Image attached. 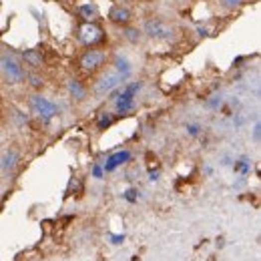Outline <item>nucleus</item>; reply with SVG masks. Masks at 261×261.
Masks as SVG:
<instances>
[{
	"mask_svg": "<svg viewBox=\"0 0 261 261\" xmlns=\"http://www.w3.org/2000/svg\"><path fill=\"white\" fill-rule=\"evenodd\" d=\"M0 73H2V77L8 85H20L26 79V71H24L22 63L14 55H8V52L0 55Z\"/></svg>",
	"mask_w": 261,
	"mask_h": 261,
	"instance_id": "f257e3e1",
	"label": "nucleus"
},
{
	"mask_svg": "<svg viewBox=\"0 0 261 261\" xmlns=\"http://www.w3.org/2000/svg\"><path fill=\"white\" fill-rule=\"evenodd\" d=\"M104 61H107V52H104L102 48H87L83 55H81V59H79V67L85 71V73H88V75H92V73H98L102 67H104Z\"/></svg>",
	"mask_w": 261,
	"mask_h": 261,
	"instance_id": "f03ea898",
	"label": "nucleus"
},
{
	"mask_svg": "<svg viewBox=\"0 0 261 261\" xmlns=\"http://www.w3.org/2000/svg\"><path fill=\"white\" fill-rule=\"evenodd\" d=\"M77 36H79L81 44H85V46H88V48L102 44L104 38H107V36H104V30H102L96 22H83V24L79 26V30H77Z\"/></svg>",
	"mask_w": 261,
	"mask_h": 261,
	"instance_id": "7ed1b4c3",
	"label": "nucleus"
},
{
	"mask_svg": "<svg viewBox=\"0 0 261 261\" xmlns=\"http://www.w3.org/2000/svg\"><path fill=\"white\" fill-rule=\"evenodd\" d=\"M30 109H32V113H36V117H40L42 121H50V119H55L57 115H59V107L52 100H48L46 96H42V94H32L30 96Z\"/></svg>",
	"mask_w": 261,
	"mask_h": 261,
	"instance_id": "20e7f679",
	"label": "nucleus"
},
{
	"mask_svg": "<svg viewBox=\"0 0 261 261\" xmlns=\"http://www.w3.org/2000/svg\"><path fill=\"white\" fill-rule=\"evenodd\" d=\"M145 34L155 40H169L173 38V26H169L161 18H149L145 22Z\"/></svg>",
	"mask_w": 261,
	"mask_h": 261,
	"instance_id": "39448f33",
	"label": "nucleus"
},
{
	"mask_svg": "<svg viewBox=\"0 0 261 261\" xmlns=\"http://www.w3.org/2000/svg\"><path fill=\"white\" fill-rule=\"evenodd\" d=\"M121 83H125V81H123L115 71H113V73H107V75H102V77L94 83L92 92H94L98 98H102V96H107L109 92H113L115 88H119Z\"/></svg>",
	"mask_w": 261,
	"mask_h": 261,
	"instance_id": "423d86ee",
	"label": "nucleus"
},
{
	"mask_svg": "<svg viewBox=\"0 0 261 261\" xmlns=\"http://www.w3.org/2000/svg\"><path fill=\"white\" fill-rule=\"evenodd\" d=\"M133 159V155H131V151H117V153H113V155H109L107 157V161H104V165H102V171L104 173H113L115 169H119L121 165H127L129 161Z\"/></svg>",
	"mask_w": 261,
	"mask_h": 261,
	"instance_id": "0eeeda50",
	"label": "nucleus"
},
{
	"mask_svg": "<svg viewBox=\"0 0 261 261\" xmlns=\"http://www.w3.org/2000/svg\"><path fill=\"white\" fill-rule=\"evenodd\" d=\"M20 57H22L24 65L30 67V69H34V71L44 67V55H42L38 48H24V50L20 52Z\"/></svg>",
	"mask_w": 261,
	"mask_h": 261,
	"instance_id": "6e6552de",
	"label": "nucleus"
},
{
	"mask_svg": "<svg viewBox=\"0 0 261 261\" xmlns=\"http://www.w3.org/2000/svg\"><path fill=\"white\" fill-rule=\"evenodd\" d=\"M133 18V12L127 8V6H113L109 10V20L117 26H127Z\"/></svg>",
	"mask_w": 261,
	"mask_h": 261,
	"instance_id": "1a4fd4ad",
	"label": "nucleus"
},
{
	"mask_svg": "<svg viewBox=\"0 0 261 261\" xmlns=\"http://www.w3.org/2000/svg\"><path fill=\"white\" fill-rule=\"evenodd\" d=\"M67 88H69V94H71L77 102H83V100L87 98V87H85L79 79L71 77V79L67 81Z\"/></svg>",
	"mask_w": 261,
	"mask_h": 261,
	"instance_id": "9d476101",
	"label": "nucleus"
},
{
	"mask_svg": "<svg viewBox=\"0 0 261 261\" xmlns=\"http://www.w3.org/2000/svg\"><path fill=\"white\" fill-rule=\"evenodd\" d=\"M113 102H115V111H117V115H119V117L133 113V111H135V107H137V104H135V98H127V96H121V94H119Z\"/></svg>",
	"mask_w": 261,
	"mask_h": 261,
	"instance_id": "9b49d317",
	"label": "nucleus"
},
{
	"mask_svg": "<svg viewBox=\"0 0 261 261\" xmlns=\"http://www.w3.org/2000/svg\"><path fill=\"white\" fill-rule=\"evenodd\" d=\"M18 161H20L18 151H16V149H10V151H6V155L2 157V159H0V167H2V171L10 173V171H14V169H16Z\"/></svg>",
	"mask_w": 261,
	"mask_h": 261,
	"instance_id": "f8f14e48",
	"label": "nucleus"
},
{
	"mask_svg": "<svg viewBox=\"0 0 261 261\" xmlns=\"http://www.w3.org/2000/svg\"><path fill=\"white\" fill-rule=\"evenodd\" d=\"M113 67H115V73H117V75H119L123 81H127V79L131 77V71H133V67H131V63H129V59H127V57L119 55V57L115 59Z\"/></svg>",
	"mask_w": 261,
	"mask_h": 261,
	"instance_id": "ddd939ff",
	"label": "nucleus"
},
{
	"mask_svg": "<svg viewBox=\"0 0 261 261\" xmlns=\"http://www.w3.org/2000/svg\"><path fill=\"white\" fill-rule=\"evenodd\" d=\"M251 167H253V161L249 159L247 155L239 157V159L233 163V171H235L239 177H243V179H247V177H249V173H251Z\"/></svg>",
	"mask_w": 261,
	"mask_h": 261,
	"instance_id": "4468645a",
	"label": "nucleus"
},
{
	"mask_svg": "<svg viewBox=\"0 0 261 261\" xmlns=\"http://www.w3.org/2000/svg\"><path fill=\"white\" fill-rule=\"evenodd\" d=\"M77 14L85 20V22H96V18H98V8L94 6V4H81L79 8H77Z\"/></svg>",
	"mask_w": 261,
	"mask_h": 261,
	"instance_id": "2eb2a0df",
	"label": "nucleus"
},
{
	"mask_svg": "<svg viewBox=\"0 0 261 261\" xmlns=\"http://www.w3.org/2000/svg\"><path fill=\"white\" fill-rule=\"evenodd\" d=\"M113 123H115V115L109 113V111H102V113L98 115V119H96V129H98V131H107Z\"/></svg>",
	"mask_w": 261,
	"mask_h": 261,
	"instance_id": "dca6fc26",
	"label": "nucleus"
},
{
	"mask_svg": "<svg viewBox=\"0 0 261 261\" xmlns=\"http://www.w3.org/2000/svg\"><path fill=\"white\" fill-rule=\"evenodd\" d=\"M123 36H125L129 42L137 44V42L141 40V36H143V34H141V30H139V28H133V26H129V24H127V26H123Z\"/></svg>",
	"mask_w": 261,
	"mask_h": 261,
	"instance_id": "f3484780",
	"label": "nucleus"
},
{
	"mask_svg": "<svg viewBox=\"0 0 261 261\" xmlns=\"http://www.w3.org/2000/svg\"><path fill=\"white\" fill-rule=\"evenodd\" d=\"M24 81H28V85L32 87V88H42L44 87V79L40 77V75H36V73H26V79Z\"/></svg>",
	"mask_w": 261,
	"mask_h": 261,
	"instance_id": "a211bd4d",
	"label": "nucleus"
},
{
	"mask_svg": "<svg viewBox=\"0 0 261 261\" xmlns=\"http://www.w3.org/2000/svg\"><path fill=\"white\" fill-rule=\"evenodd\" d=\"M221 104H223V96L221 94H215V96H211V98L207 100V107L209 109H219Z\"/></svg>",
	"mask_w": 261,
	"mask_h": 261,
	"instance_id": "6ab92c4d",
	"label": "nucleus"
},
{
	"mask_svg": "<svg viewBox=\"0 0 261 261\" xmlns=\"http://www.w3.org/2000/svg\"><path fill=\"white\" fill-rule=\"evenodd\" d=\"M123 197H125V201H129V203H137V201H139V191H137V189H127V191L123 193Z\"/></svg>",
	"mask_w": 261,
	"mask_h": 261,
	"instance_id": "aec40b11",
	"label": "nucleus"
},
{
	"mask_svg": "<svg viewBox=\"0 0 261 261\" xmlns=\"http://www.w3.org/2000/svg\"><path fill=\"white\" fill-rule=\"evenodd\" d=\"M187 133H189L191 137H197V135L201 133V125H197V123H189V125H187Z\"/></svg>",
	"mask_w": 261,
	"mask_h": 261,
	"instance_id": "412c9836",
	"label": "nucleus"
},
{
	"mask_svg": "<svg viewBox=\"0 0 261 261\" xmlns=\"http://www.w3.org/2000/svg\"><path fill=\"white\" fill-rule=\"evenodd\" d=\"M223 2V6H227V8H237V6H241L245 0H221Z\"/></svg>",
	"mask_w": 261,
	"mask_h": 261,
	"instance_id": "4be33fe9",
	"label": "nucleus"
},
{
	"mask_svg": "<svg viewBox=\"0 0 261 261\" xmlns=\"http://www.w3.org/2000/svg\"><path fill=\"white\" fill-rule=\"evenodd\" d=\"M12 115H14V119H16V123H18V125H26V121H28V117H26V115H24L22 111H14Z\"/></svg>",
	"mask_w": 261,
	"mask_h": 261,
	"instance_id": "5701e85b",
	"label": "nucleus"
},
{
	"mask_svg": "<svg viewBox=\"0 0 261 261\" xmlns=\"http://www.w3.org/2000/svg\"><path fill=\"white\" fill-rule=\"evenodd\" d=\"M259 139H261V127H259V123H255V127H253V143H259Z\"/></svg>",
	"mask_w": 261,
	"mask_h": 261,
	"instance_id": "b1692460",
	"label": "nucleus"
},
{
	"mask_svg": "<svg viewBox=\"0 0 261 261\" xmlns=\"http://www.w3.org/2000/svg\"><path fill=\"white\" fill-rule=\"evenodd\" d=\"M102 173H104V171H102L100 165H92V177H94V179H102Z\"/></svg>",
	"mask_w": 261,
	"mask_h": 261,
	"instance_id": "393cba45",
	"label": "nucleus"
},
{
	"mask_svg": "<svg viewBox=\"0 0 261 261\" xmlns=\"http://www.w3.org/2000/svg\"><path fill=\"white\" fill-rule=\"evenodd\" d=\"M125 241V235H111V243L113 245H121Z\"/></svg>",
	"mask_w": 261,
	"mask_h": 261,
	"instance_id": "a878e982",
	"label": "nucleus"
},
{
	"mask_svg": "<svg viewBox=\"0 0 261 261\" xmlns=\"http://www.w3.org/2000/svg\"><path fill=\"white\" fill-rule=\"evenodd\" d=\"M197 34H199V36H203V38H205V36H209V32H207V28H201V26L197 28Z\"/></svg>",
	"mask_w": 261,
	"mask_h": 261,
	"instance_id": "bb28decb",
	"label": "nucleus"
},
{
	"mask_svg": "<svg viewBox=\"0 0 261 261\" xmlns=\"http://www.w3.org/2000/svg\"><path fill=\"white\" fill-rule=\"evenodd\" d=\"M149 179H151V181H159V171H155V173H151V175H149Z\"/></svg>",
	"mask_w": 261,
	"mask_h": 261,
	"instance_id": "cd10ccee",
	"label": "nucleus"
},
{
	"mask_svg": "<svg viewBox=\"0 0 261 261\" xmlns=\"http://www.w3.org/2000/svg\"><path fill=\"white\" fill-rule=\"evenodd\" d=\"M141 2H155V0H141Z\"/></svg>",
	"mask_w": 261,
	"mask_h": 261,
	"instance_id": "c85d7f7f",
	"label": "nucleus"
},
{
	"mask_svg": "<svg viewBox=\"0 0 261 261\" xmlns=\"http://www.w3.org/2000/svg\"><path fill=\"white\" fill-rule=\"evenodd\" d=\"M0 209H2V203H0Z\"/></svg>",
	"mask_w": 261,
	"mask_h": 261,
	"instance_id": "c756f323",
	"label": "nucleus"
}]
</instances>
